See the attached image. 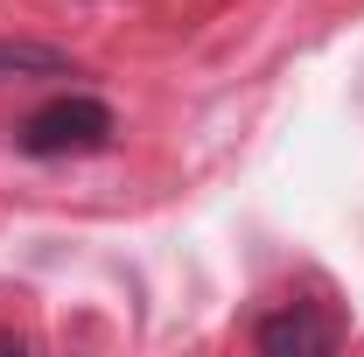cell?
Wrapping results in <instances>:
<instances>
[{"label": "cell", "mask_w": 364, "mask_h": 357, "mask_svg": "<svg viewBox=\"0 0 364 357\" xmlns=\"http://www.w3.org/2000/svg\"><path fill=\"white\" fill-rule=\"evenodd\" d=\"M112 105L105 98H91V91H63V98H49L36 105L28 119H21V154H36V161H63V154H98L105 140H112Z\"/></svg>", "instance_id": "1"}, {"label": "cell", "mask_w": 364, "mask_h": 357, "mask_svg": "<svg viewBox=\"0 0 364 357\" xmlns=\"http://www.w3.org/2000/svg\"><path fill=\"white\" fill-rule=\"evenodd\" d=\"M252 343H259L267 357H329V351H336V322L316 315L309 302H287V309L259 315Z\"/></svg>", "instance_id": "2"}, {"label": "cell", "mask_w": 364, "mask_h": 357, "mask_svg": "<svg viewBox=\"0 0 364 357\" xmlns=\"http://www.w3.org/2000/svg\"><path fill=\"white\" fill-rule=\"evenodd\" d=\"M0 78H77V63L49 43H0Z\"/></svg>", "instance_id": "3"}, {"label": "cell", "mask_w": 364, "mask_h": 357, "mask_svg": "<svg viewBox=\"0 0 364 357\" xmlns=\"http://www.w3.org/2000/svg\"><path fill=\"white\" fill-rule=\"evenodd\" d=\"M0 351H14V357H21V351H28V336H21V329H0Z\"/></svg>", "instance_id": "4"}]
</instances>
